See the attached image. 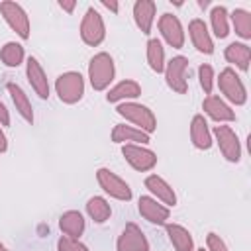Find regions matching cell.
<instances>
[{
  "label": "cell",
  "instance_id": "cell-1",
  "mask_svg": "<svg viewBox=\"0 0 251 251\" xmlns=\"http://www.w3.org/2000/svg\"><path fill=\"white\" fill-rule=\"evenodd\" d=\"M116 76V63L110 53L100 51L88 61V82L96 92L108 90Z\"/></svg>",
  "mask_w": 251,
  "mask_h": 251
},
{
  "label": "cell",
  "instance_id": "cell-2",
  "mask_svg": "<svg viewBox=\"0 0 251 251\" xmlns=\"http://www.w3.org/2000/svg\"><path fill=\"white\" fill-rule=\"evenodd\" d=\"M118 116H122L126 122H129L133 127L145 131V133H153L157 129V118L153 114V110L145 104L139 102H122L116 106Z\"/></svg>",
  "mask_w": 251,
  "mask_h": 251
},
{
  "label": "cell",
  "instance_id": "cell-3",
  "mask_svg": "<svg viewBox=\"0 0 251 251\" xmlns=\"http://www.w3.org/2000/svg\"><path fill=\"white\" fill-rule=\"evenodd\" d=\"M216 84L220 88V92L224 94V100L227 104L233 106H243L247 102V88L243 78L235 73V69L226 67L224 71H220V76L216 78Z\"/></svg>",
  "mask_w": 251,
  "mask_h": 251
},
{
  "label": "cell",
  "instance_id": "cell-4",
  "mask_svg": "<svg viewBox=\"0 0 251 251\" xmlns=\"http://www.w3.org/2000/svg\"><path fill=\"white\" fill-rule=\"evenodd\" d=\"M84 76L78 71L61 73L55 78V94L63 104H76L84 96Z\"/></svg>",
  "mask_w": 251,
  "mask_h": 251
},
{
  "label": "cell",
  "instance_id": "cell-5",
  "mask_svg": "<svg viewBox=\"0 0 251 251\" xmlns=\"http://www.w3.org/2000/svg\"><path fill=\"white\" fill-rule=\"evenodd\" d=\"M214 143L218 145L222 157L229 163H239L241 161V141L235 133V129L227 124H218L212 129Z\"/></svg>",
  "mask_w": 251,
  "mask_h": 251
},
{
  "label": "cell",
  "instance_id": "cell-6",
  "mask_svg": "<svg viewBox=\"0 0 251 251\" xmlns=\"http://www.w3.org/2000/svg\"><path fill=\"white\" fill-rule=\"evenodd\" d=\"M80 39L88 45V47H98L104 39H106V24L102 14L96 8H88L80 20V27H78Z\"/></svg>",
  "mask_w": 251,
  "mask_h": 251
},
{
  "label": "cell",
  "instance_id": "cell-7",
  "mask_svg": "<svg viewBox=\"0 0 251 251\" xmlns=\"http://www.w3.org/2000/svg\"><path fill=\"white\" fill-rule=\"evenodd\" d=\"M0 16L4 18V22L10 25L12 31H16V35L20 39H29L31 33V24H29V16L24 10L22 4L14 2V0H4L0 2Z\"/></svg>",
  "mask_w": 251,
  "mask_h": 251
},
{
  "label": "cell",
  "instance_id": "cell-8",
  "mask_svg": "<svg viewBox=\"0 0 251 251\" xmlns=\"http://www.w3.org/2000/svg\"><path fill=\"white\" fill-rule=\"evenodd\" d=\"M186 73H188V59L184 55H175L173 59H169L163 71L167 86L176 94H186L188 92Z\"/></svg>",
  "mask_w": 251,
  "mask_h": 251
},
{
  "label": "cell",
  "instance_id": "cell-9",
  "mask_svg": "<svg viewBox=\"0 0 251 251\" xmlns=\"http://www.w3.org/2000/svg\"><path fill=\"white\" fill-rule=\"evenodd\" d=\"M96 180H98L100 188H102L108 196H112V198H116V200L129 202L131 196H133L131 186H129L120 175H116L114 171H110V169H106V167H100V169L96 171Z\"/></svg>",
  "mask_w": 251,
  "mask_h": 251
},
{
  "label": "cell",
  "instance_id": "cell-10",
  "mask_svg": "<svg viewBox=\"0 0 251 251\" xmlns=\"http://www.w3.org/2000/svg\"><path fill=\"white\" fill-rule=\"evenodd\" d=\"M122 155H124L126 163L131 169H135L137 173H149V171H153L157 167V161H159L155 151H151L145 145H133V143L122 145Z\"/></svg>",
  "mask_w": 251,
  "mask_h": 251
},
{
  "label": "cell",
  "instance_id": "cell-11",
  "mask_svg": "<svg viewBox=\"0 0 251 251\" xmlns=\"http://www.w3.org/2000/svg\"><path fill=\"white\" fill-rule=\"evenodd\" d=\"M157 27H159V33H161V37L167 45H171L173 49H182L184 47L186 33H184V27H182L180 20L175 14H169V12L161 14V18L157 22Z\"/></svg>",
  "mask_w": 251,
  "mask_h": 251
},
{
  "label": "cell",
  "instance_id": "cell-12",
  "mask_svg": "<svg viewBox=\"0 0 251 251\" xmlns=\"http://www.w3.org/2000/svg\"><path fill=\"white\" fill-rule=\"evenodd\" d=\"M137 212L145 222H149L153 226H165V224H169V218H171V208H167L165 204H161L159 200H155L149 194L139 196Z\"/></svg>",
  "mask_w": 251,
  "mask_h": 251
},
{
  "label": "cell",
  "instance_id": "cell-13",
  "mask_svg": "<svg viewBox=\"0 0 251 251\" xmlns=\"http://www.w3.org/2000/svg\"><path fill=\"white\" fill-rule=\"evenodd\" d=\"M116 251H149V239L137 224L129 222L118 235Z\"/></svg>",
  "mask_w": 251,
  "mask_h": 251
},
{
  "label": "cell",
  "instance_id": "cell-14",
  "mask_svg": "<svg viewBox=\"0 0 251 251\" xmlns=\"http://www.w3.org/2000/svg\"><path fill=\"white\" fill-rule=\"evenodd\" d=\"M188 37L192 47L202 53V55H212L214 53V37L208 29V24L202 18H192L188 22Z\"/></svg>",
  "mask_w": 251,
  "mask_h": 251
},
{
  "label": "cell",
  "instance_id": "cell-15",
  "mask_svg": "<svg viewBox=\"0 0 251 251\" xmlns=\"http://www.w3.org/2000/svg\"><path fill=\"white\" fill-rule=\"evenodd\" d=\"M25 78H27L29 86L33 88V92H35L41 100H47V98L51 96V86H49L47 75H45L41 63H39L35 57H27V59H25Z\"/></svg>",
  "mask_w": 251,
  "mask_h": 251
},
{
  "label": "cell",
  "instance_id": "cell-16",
  "mask_svg": "<svg viewBox=\"0 0 251 251\" xmlns=\"http://www.w3.org/2000/svg\"><path fill=\"white\" fill-rule=\"evenodd\" d=\"M143 184L149 190V196H153L155 200H159L167 208H175L176 206V202H178L176 200V192H175V188L163 176H159L155 173L153 175H147L145 180H143Z\"/></svg>",
  "mask_w": 251,
  "mask_h": 251
},
{
  "label": "cell",
  "instance_id": "cell-17",
  "mask_svg": "<svg viewBox=\"0 0 251 251\" xmlns=\"http://www.w3.org/2000/svg\"><path fill=\"white\" fill-rule=\"evenodd\" d=\"M202 110L204 114L218 122V124H229V122H235V112L233 108L222 98V96H216V94H210L202 100Z\"/></svg>",
  "mask_w": 251,
  "mask_h": 251
},
{
  "label": "cell",
  "instance_id": "cell-18",
  "mask_svg": "<svg viewBox=\"0 0 251 251\" xmlns=\"http://www.w3.org/2000/svg\"><path fill=\"white\" fill-rule=\"evenodd\" d=\"M190 141L200 151H208L214 145L212 129H210L208 120L204 118V114H194L192 116V120H190Z\"/></svg>",
  "mask_w": 251,
  "mask_h": 251
},
{
  "label": "cell",
  "instance_id": "cell-19",
  "mask_svg": "<svg viewBox=\"0 0 251 251\" xmlns=\"http://www.w3.org/2000/svg\"><path fill=\"white\" fill-rule=\"evenodd\" d=\"M141 96V84L133 78H126L116 82L112 88H108L106 100L112 104H122V102H135V98Z\"/></svg>",
  "mask_w": 251,
  "mask_h": 251
},
{
  "label": "cell",
  "instance_id": "cell-20",
  "mask_svg": "<svg viewBox=\"0 0 251 251\" xmlns=\"http://www.w3.org/2000/svg\"><path fill=\"white\" fill-rule=\"evenodd\" d=\"M110 137L118 145H129V143H133V145H145V143L151 141V135L149 133H145V131H141V129H137L133 126H127V124H116L112 127Z\"/></svg>",
  "mask_w": 251,
  "mask_h": 251
},
{
  "label": "cell",
  "instance_id": "cell-21",
  "mask_svg": "<svg viewBox=\"0 0 251 251\" xmlns=\"http://www.w3.org/2000/svg\"><path fill=\"white\" fill-rule=\"evenodd\" d=\"M155 16H157V4L153 0H137L133 4V22L143 35L151 33Z\"/></svg>",
  "mask_w": 251,
  "mask_h": 251
},
{
  "label": "cell",
  "instance_id": "cell-22",
  "mask_svg": "<svg viewBox=\"0 0 251 251\" xmlns=\"http://www.w3.org/2000/svg\"><path fill=\"white\" fill-rule=\"evenodd\" d=\"M6 90L12 98V104L16 108V112L27 122V124H33V106H31V100L29 96L25 94V90L18 84V82H8L6 84Z\"/></svg>",
  "mask_w": 251,
  "mask_h": 251
},
{
  "label": "cell",
  "instance_id": "cell-23",
  "mask_svg": "<svg viewBox=\"0 0 251 251\" xmlns=\"http://www.w3.org/2000/svg\"><path fill=\"white\" fill-rule=\"evenodd\" d=\"M224 57L229 65H235V69L247 73L249 71V63H251V49L247 43L243 41H231L226 49H224Z\"/></svg>",
  "mask_w": 251,
  "mask_h": 251
},
{
  "label": "cell",
  "instance_id": "cell-24",
  "mask_svg": "<svg viewBox=\"0 0 251 251\" xmlns=\"http://www.w3.org/2000/svg\"><path fill=\"white\" fill-rule=\"evenodd\" d=\"M59 229L63 231V235L80 239V235L86 229V220L78 210H67L59 218Z\"/></svg>",
  "mask_w": 251,
  "mask_h": 251
},
{
  "label": "cell",
  "instance_id": "cell-25",
  "mask_svg": "<svg viewBox=\"0 0 251 251\" xmlns=\"http://www.w3.org/2000/svg\"><path fill=\"white\" fill-rule=\"evenodd\" d=\"M165 231H167V237L173 245L175 251H194V237L192 233L180 226V224H165Z\"/></svg>",
  "mask_w": 251,
  "mask_h": 251
},
{
  "label": "cell",
  "instance_id": "cell-26",
  "mask_svg": "<svg viewBox=\"0 0 251 251\" xmlns=\"http://www.w3.org/2000/svg\"><path fill=\"white\" fill-rule=\"evenodd\" d=\"M229 12L226 6L216 4L210 10V33H214L218 39H226L229 35Z\"/></svg>",
  "mask_w": 251,
  "mask_h": 251
},
{
  "label": "cell",
  "instance_id": "cell-27",
  "mask_svg": "<svg viewBox=\"0 0 251 251\" xmlns=\"http://www.w3.org/2000/svg\"><path fill=\"white\" fill-rule=\"evenodd\" d=\"M145 59H147V65L153 73H163L165 71V47H163V41L157 39V37H151L145 45Z\"/></svg>",
  "mask_w": 251,
  "mask_h": 251
},
{
  "label": "cell",
  "instance_id": "cell-28",
  "mask_svg": "<svg viewBox=\"0 0 251 251\" xmlns=\"http://www.w3.org/2000/svg\"><path fill=\"white\" fill-rule=\"evenodd\" d=\"M86 214L94 224H106L112 216V206L104 196H90L86 200Z\"/></svg>",
  "mask_w": 251,
  "mask_h": 251
},
{
  "label": "cell",
  "instance_id": "cell-29",
  "mask_svg": "<svg viewBox=\"0 0 251 251\" xmlns=\"http://www.w3.org/2000/svg\"><path fill=\"white\" fill-rule=\"evenodd\" d=\"M229 25H233V31L237 37L245 41L251 39V14L243 8H235L233 12H229Z\"/></svg>",
  "mask_w": 251,
  "mask_h": 251
},
{
  "label": "cell",
  "instance_id": "cell-30",
  "mask_svg": "<svg viewBox=\"0 0 251 251\" xmlns=\"http://www.w3.org/2000/svg\"><path fill=\"white\" fill-rule=\"evenodd\" d=\"M0 61L8 67V69H16L25 61V51L24 45L18 41H6L0 49Z\"/></svg>",
  "mask_w": 251,
  "mask_h": 251
},
{
  "label": "cell",
  "instance_id": "cell-31",
  "mask_svg": "<svg viewBox=\"0 0 251 251\" xmlns=\"http://www.w3.org/2000/svg\"><path fill=\"white\" fill-rule=\"evenodd\" d=\"M198 82H200V88L204 90V94L210 96L212 90H214V84H216V75H214V67L212 65L202 63L198 67Z\"/></svg>",
  "mask_w": 251,
  "mask_h": 251
},
{
  "label": "cell",
  "instance_id": "cell-32",
  "mask_svg": "<svg viewBox=\"0 0 251 251\" xmlns=\"http://www.w3.org/2000/svg\"><path fill=\"white\" fill-rule=\"evenodd\" d=\"M57 251H90L80 239L69 237V235H61L57 241Z\"/></svg>",
  "mask_w": 251,
  "mask_h": 251
},
{
  "label": "cell",
  "instance_id": "cell-33",
  "mask_svg": "<svg viewBox=\"0 0 251 251\" xmlns=\"http://www.w3.org/2000/svg\"><path fill=\"white\" fill-rule=\"evenodd\" d=\"M206 251H229L227 249V243L214 231H210L206 235Z\"/></svg>",
  "mask_w": 251,
  "mask_h": 251
},
{
  "label": "cell",
  "instance_id": "cell-34",
  "mask_svg": "<svg viewBox=\"0 0 251 251\" xmlns=\"http://www.w3.org/2000/svg\"><path fill=\"white\" fill-rule=\"evenodd\" d=\"M0 126H10V110L6 108V104L0 100Z\"/></svg>",
  "mask_w": 251,
  "mask_h": 251
},
{
  "label": "cell",
  "instance_id": "cell-35",
  "mask_svg": "<svg viewBox=\"0 0 251 251\" xmlns=\"http://www.w3.org/2000/svg\"><path fill=\"white\" fill-rule=\"evenodd\" d=\"M57 4H59V8H61L63 12H67V14H73L75 8H76V2H75V0H59Z\"/></svg>",
  "mask_w": 251,
  "mask_h": 251
},
{
  "label": "cell",
  "instance_id": "cell-36",
  "mask_svg": "<svg viewBox=\"0 0 251 251\" xmlns=\"http://www.w3.org/2000/svg\"><path fill=\"white\" fill-rule=\"evenodd\" d=\"M100 4H102L106 10H110L112 14H118V12H120V4H118L116 0H100Z\"/></svg>",
  "mask_w": 251,
  "mask_h": 251
},
{
  "label": "cell",
  "instance_id": "cell-37",
  "mask_svg": "<svg viewBox=\"0 0 251 251\" xmlns=\"http://www.w3.org/2000/svg\"><path fill=\"white\" fill-rule=\"evenodd\" d=\"M8 151V137L4 133V127L0 126V153H6Z\"/></svg>",
  "mask_w": 251,
  "mask_h": 251
},
{
  "label": "cell",
  "instance_id": "cell-38",
  "mask_svg": "<svg viewBox=\"0 0 251 251\" xmlns=\"http://www.w3.org/2000/svg\"><path fill=\"white\" fill-rule=\"evenodd\" d=\"M198 6H200V8H208L210 2H208V0H198Z\"/></svg>",
  "mask_w": 251,
  "mask_h": 251
},
{
  "label": "cell",
  "instance_id": "cell-39",
  "mask_svg": "<svg viewBox=\"0 0 251 251\" xmlns=\"http://www.w3.org/2000/svg\"><path fill=\"white\" fill-rule=\"evenodd\" d=\"M0 251H10V249H8V247H6V245L0 241Z\"/></svg>",
  "mask_w": 251,
  "mask_h": 251
},
{
  "label": "cell",
  "instance_id": "cell-40",
  "mask_svg": "<svg viewBox=\"0 0 251 251\" xmlns=\"http://www.w3.org/2000/svg\"><path fill=\"white\" fill-rule=\"evenodd\" d=\"M194 251H206V249H204V247H198V249H194Z\"/></svg>",
  "mask_w": 251,
  "mask_h": 251
}]
</instances>
